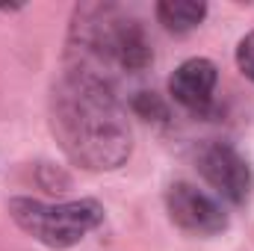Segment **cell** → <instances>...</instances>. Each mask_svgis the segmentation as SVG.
Instances as JSON below:
<instances>
[{
	"label": "cell",
	"mask_w": 254,
	"mask_h": 251,
	"mask_svg": "<svg viewBox=\"0 0 254 251\" xmlns=\"http://www.w3.org/2000/svg\"><path fill=\"white\" fill-rule=\"evenodd\" d=\"M51 130L65 157L89 172H113L133 151V133L113 86L68 71L51 95Z\"/></svg>",
	"instance_id": "1"
},
{
	"label": "cell",
	"mask_w": 254,
	"mask_h": 251,
	"mask_svg": "<svg viewBox=\"0 0 254 251\" xmlns=\"http://www.w3.org/2000/svg\"><path fill=\"white\" fill-rule=\"evenodd\" d=\"M71 68L110 86V71L139 74L154 63L151 42L136 18L113 3L77 6L68 42Z\"/></svg>",
	"instance_id": "2"
},
{
	"label": "cell",
	"mask_w": 254,
	"mask_h": 251,
	"mask_svg": "<svg viewBox=\"0 0 254 251\" xmlns=\"http://www.w3.org/2000/svg\"><path fill=\"white\" fill-rule=\"evenodd\" d=\"M9 216L15 225L39 240L48 249H71L86 240L101 222H104V207L92 198L80 201H65V204H45L36 198H12L9 201Z\"/></svg>",
	"instance_id": "3"
},
{
	"label": "cell",
	"mask_w": 254,
	"mask_h": 251,
	"mask_svg": "<svg viewBox=\"0 0 254 251\" xmlns=\"http://www.w3.org/2000/svg\"><path fill=\"white\" fill-rule=\"evenodd\" d=\"M198 175L231 204H243L252 195V166L228 142H204L195 151Z\"/></svg>",
	"instance_id": "4"
},
{
	"label": "cell",
	"mask_w": 254,
	"mask_h": 251,
	"mask_svg": "<svg viewBox=\"0 0 254 251\" xmlns=\"http://www.w3.org/2000/svg\"><path fill=\"white\" fill-rule=\"evenodd\" d=\"M166 210L178 228L198 237H213L228 228V216L219 207V201H213L207 192L187 181H178L166 189Z\"/></svg>",
	"instance_id": "5"
},
{
	"label": "cell",
	"mask_w": 254,
	"mask_h": 251,
	"mask_svg": "<svg viewBox=\"0 0 254 251\" xmlns=\"http://www.w3.org/2000/svg\"><path fill=\"white\" fill-rule=\"evenodd\" d=\"M219 83V71L210 60H187L175 68V74L169 77V95L187 107L190 113H204L213 104V92Z\"/></svg>",
	"instance_id": "6"
},
{
	"label": "cell",
	"mask_w": 254,
	"mask_h": 251,
	"mask_svg": "<svg viewBox=\"0 0 254 251\" xmlns=\"http://www.w3.org/2000/svg\"><path fill=\"white\" fill-rule=\"evenodd\" d=\"M207 15V3L201 0H160L157 3V21L169 33H190Z\"/></svg>",
	"instance_id": "7"
},
{
	"label": "cell",
	"mask_w": 254,
	"mask_h": 251,
	"mask_svg": "<svg viewBox=\"0 0 254 251\" xmlns=\"http://www.w3.org/2000/svg\"><path fill=\"white\" fill-rule=\"evenodd\" d=\"M237 68L243 71V77H249L254 83V30L249 36H243V42L237 45Z\"/></svg>",
	"instance_id": "8"
}]
</instances>
